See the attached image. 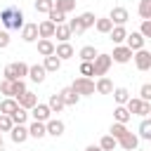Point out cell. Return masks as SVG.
Listing matches in <instances>:
<instances>
[{
	"mask_svg": "<svg viewBox=\"0 0 151 151\" xmlns=\"http://www.w3.org/2000/svg\"><path fill=\"white\" fill-rule=\"evenodd\" d=\"M54 9H59V12L68 14V12H73V9H76V0H54Z\"/></svg>",
	"mask_w": 151,
	"mask_h": 151,
	"instance_id": "29",
	"label": "cell"
},
{
	"mask_svg": "<svg viewBox=\"0 0 151 151\" xmlns=\"http://www.w3.org/2000/svg\"><path fill=\"white\" fill-rule=\"evenodd\" d=\"M80 76H85V78H92L94 73H92V61H80Z\"/></svg>",
	"mask_w": 151,
	"mask_h": 151,
	"instance_id": "43",
	"label": "cell"
},
{
	"mask_svg": "<svg viewBox=\"0 0 151 151\" xmlns=\"http://www.w3.org/2000/svg\"><path fill=\"white\" fill-rule=\"evenodd\" d=\"M139 33H142L144 38H151V19H142V28H139Z\"/></svg>",
	"mask_w": 151,
	"mask_h": 151,
	"instance_id": "47",
	"label": "cell"
},
{
	"mask_svg": "<svg viewBox=\"0 0 151 151\" xmlns=\"http://www.w3.org/2000/svg\"><path fill=\"white\" fill-rule=\"evenodd\" d=\"M9 118H12V123H14V125H24V123L28 120V111L19 106V109H17V111H14V113H12Z\"/></svg>",
	"mask_w": 151,
	"mask_h": 151,
	"instance_id": "32",
	"label": "cell"
},
{
	"mask_svg": "<svg viewBox=\"0 0 151 151\" xmlns=\"http://www.w3.org/2000/svg\"><path fill=\"white\" fill-rule=\"evenodd\" d=\"M109 35H111V40H113L116 45H120V42H125L127 31H125V26H113V28L109 31Z\"/></svg>",
	"mask_w": 151,
	"mask_h": 151,
	"instance_id": "26",
	"label": "cell"
},
{
	"mask_svg": "<svg viewBox=\"0 0 151 151\" xmlns=\"http://www.w3.org/2000/svg\"><path fill=\"white\" fill-rule=\"evenodd\" d=\"M45 68H42V64H33V66H28V78L33 80V83H42L45 80Z\"/></svg>",
	"mask_w": 151,
	"mask_h": 151,
	"instance_id": "19",
	"label": "cell"
},
{
	"mask_svg": "<svg viewBox=\"0 0 151 151\" xmlns=\"http://www.w3.org/2000/svg\"><path fill=\"white\" fill-rule=\"evenodd\" d=\"M139 137H142V139H151V120H149V118L142 120V125H139Z\"/></svg>",
	"mask_w": 151,
	"mask_h": 151,
	"instance_id": "40",
	"label": "cell"
},
{
	"mask_svg": "<svg viewBox=\"0 0 151 151\" xmlns=\"http://www.w3.org/2000/svg\"><path fill=\"white\" fill-rule=\"evenodd\" d=\"M134 151H144V149H134Z\"/></svg>",
	"mask_w": 151,
	"mask_h": 151,
	"instance_id": "52",
	"label": "cell"
},
{
	"mask_svg": "<svg viewBox=\"0 0 151 151\" xmlns=\"http://www.w3.org/2000/svg\"><path fill=\"white\" fill-rule=\"evenodd\" d=\"M17 109H19V104H17L14 97H5V99L0 101V113H5V116H12Z\"/></svg>",
	"mask_w": 151,
	"mask_h": 151,
	"instance_id": "20",
	"label": "cell"
},
{
	"mask_svg": "<svg viewBox=\"0 0 151 151\" xmlns=\"http://www.w3.org/2000/svg\"><path fill=\"white\" fill-rule=\"evenodd\" d=\"M85 151H101L99 146H94V144H90V146H85Z\"/></svg>",
	"mask_w": 151,
	"mask_h": 151,
	"instance_id": "50",
	"label": "cell"
},
{
	"mask_svg": "<svg viewBox=\"0 0 151 151\" xmlns=\"http://www.w3.org/2000/svg\"><path fill=\"white\" fill-rule=\"evenodd\" d=\"M42 68H45L47 73H57V71L61 68V59H59L57 54H50V57H45V61H42Z\"/></svg>",
	"mask_w": 151,
	"mask_h": 151,
	"instance_id": "18",
	"label": "cell"
},
{
	"mask_svg": "<svg viewBox=\"0 0 151 151\" xmlns=\"http://www.w3.org/2000/svg\"><path fill=\"white\" fill-rule=\"evenodd\" d=\"M2 73H5L7 80H21L24 76H28V64L26 61H12V64L5 66Z\"/></svg>",
	"mask_w": 151,
	"mask_h": 151,
	"instance_id": "1",
	"label": "cell"
},
{
	"mask_svg": "<svg viewBox=\"0 0 151 151\" xmlns=\"http://www.w3.org/2000/svg\"><path fill=\"white\" fill-rule=\"evenodd\" d=\"M54 35H57V40H59V42H68V38H71L73 33H71L68 24H57V28H54Z\"/></svg>",
	"mask_w": 151,
	"mask_h": 151,
	"instance_id": "23",
	"label": "cell"
},
{
	"mask_svg": "<svg viewBox=\"0 0 151 151\" xmlns=\"http://www.w3.org/2000/svg\"><path fill=\"white\" fill-rule=\"evenodd\" d=\"M113 99L118 101V104H125L127 99H130V92H127V87H113Z\"/></svg>",
	"mask_w": 151,
	"mask_h": 151,
	"instance_id": "34",
	"label": "cell"
},
{
	"mask_svg": "<svg viewBox=\"0 0 151 151\" xmlns=\"http://www.w3.org/2000/svg\"><path fill=\"white\" fill-rule=\"evenodd\" d=\"M47 106H50V111H52V113H59V111L64 109V101H61V97H59V94H52V97H50V101H47Z\"/></svg>",
	"mask_w": 151,
	"mask_h": 151,
	"instance_id": "36",
	"label": "cell"
},
{
	"mask_svg": "<svg viewBox=\"0 0 151 151\" xmlns=\"http://www.w3.org/2000/svg\"><path fill=\"white\" fill-rule=\"evenodd\" d=\"M21 40L24 42H35L38 40V24H24L21 26Z\"/></svg>",
	"mask_w": 151,
	"mask_h": 151,
	"instance_id": "14",
	"label": "cell"
},
{
	"mask_svg": "<svg viewBox=\"0 0 151 151\" xmlns=\"http://www.w3.org/2000/svg\"><path fill=\"white\" fill-rule=\"evenodd\" d=\"M109 19H111V24L113 26H125L127 24V19H130V12L125 9V7H113L111 12H109Z\"/></svg>",
	"mask_w": 151,
	"mask_h": 151,
	"instance_id": "5",
	"label": "cell"
},
{
	"mask_svg": "<svg viewBox=\"0 0 151 151\" xmlns=\"http://www.w3.org/2000/svg\"><path fill=\"white\" fill-rule=\"evenodd\" d=\"M149 113H151V101H144V104H142V113H139V116H142V118H149Z\"/></svg>",
	"mask_w": 151,
	"mask_h": 151,
	"instance_id": "49",
	"label": "cell"
},
{
	"mask_svg": "<svg viewBox=\"0 0 151 151\" xmlns=\"http://www.w3.org/2000/svg\"><path fill=\"white\" fill-rule=\"evenodd\" d=\"M31 116H33V120L45 123V120H50V118H52V111H50V106H47V104H35V106L31 109Z\"/></svg>",
	"mask_w": 151,
	"mask_h": 151,
	"instance_id": "10",
	"label": "cell"
},
{
	"mask_svg": "<svg viewBox=\"0 0 151 151\" xmlns=\"http://www.w3.org/2000/svg\"><path fill=\"white\" fill-rule=\"evenodd\" d=\"M68 28H71V33H76V35H83V33H85V31L80 28V21H78V17L68 21Z\"/></svg>",
	"mask_w": 151,
	"mask_h": 151,
	"instance_id": "46",
	"label": "cell"
},
{
	"mask_svg": "<svg viewBox=\"0 0 151 151\" xmlns=\"http://www.w3.org/2000/svg\"><path fill=\"white\" fill-rule=\"evenodd\" d=\"M38 52H40L42 57L54 54V42H52L50 38H38Z\"/></svg>",
	"mask_w": 151,
	"mask_h": 151,
	"instance_id": "21",
	"label": "cell"
},
{
	"mask_svg": "<svg viewBox=\"0 0 151 151\" xmlns=\"http://www.w3.org/2000/svg\"><path fill=\"white\" fill-rule=\"evenodd\" d=\"M17 104H19L21 109H26V111H31V109H33V106L38 104V97H35L33 92H28V90H26V92H21V94L17 97Z\"/></svg>",
	"mask_w": 151,
	"mask_h": 151,
	"instance_id": "12",
	"label": "cell"
},
{
	"mask_svg": "<svg viewBox=\"0 0 151 151\" xmlns=\"http://www.w3.org/2000/svg\"><path fill=\"white\" fill-rule=\"evenodd\" d=\"M111 54H97L94 59H92V73L94 76H106L109 73V68H111Z\"/></svg>",
	"mask_w": 151,
	"mask_h": 151,
	"instance_id": "2",
	"label": "cell"
},
{
	"mask_svg": "<svg viewBox=\"0 0 151 151\" xmlns=\"http://www.w3.org/2000/svg\"><path fill=\"white\" fill-rule=\"evenodd\" d=\"M52 7H54V0H35V12L40 14H47Z\"/></svg>",
	"mask_w": 151,
	"mask_h": 151,
	"instance_id": "39",
	"label": "cell"
},
{
	"mask_svg": "<svg viewBox=\"0 0 151 151\" xmlns=\"http://www.w3.org/2000/svg\"><path fill=\"white\" fill-rule=\"evenodd\" d=\"M47 19H50V21H52V24H64V21H66V14H64V12H59V9H54V7H52V9H50V12H47Z\"/></svg>",
	"mask_w": 151,
	"mask_h": 151,
	"instance_id": "37",
	"label": "cell"
},
{
	"mask_svg": "<svg viewBox=\"0 0 151 151\" xmlns=\"http://www.w3.org/2000/svg\"><path fill=\"white\" fill-rule=\"evenodd\" d=\"M94 92H99V94H111V92H113V83H111V78L99 76V80L94 83Z\"/></svg>",
	"mask_w": 151,
	"mask_h": 151,
	"instance_id": "17",
	"label": "cell"
},
{
	"mask_svg": "<svg viewBox=\"0 0 151 151\" xmlns=\"http://www.w3.org/2000/svg\"><path fill=\"white\" fill-rule=\"evenodd\" d=\"M144 42H146V38H144L139 31H132V33H127V35H125V45H127L132 52L142 50V47H144Z\"/></svg>",
	"mask_w": 151,
	"mask_h": 151,
	"instance_id": "7",
	"label": "cell"
},
{
	"mask_svg": "<svg viewBox=\"0 0 151 151\" xmlns=\"http://www.w3.org/2000/svg\"><path fill=\"white\" fill-rule=\"evenodd\" d=\"M64 130H66L64 120H59V118H50V120H45V132H47V134H52V137H61Z\"/></svg>",
	"mask_w": 151,
	"mask_h": 151,
	"instance_id": "8",
	"label": "cell"
},
{
	"mask_svg": "<svg viewBox=\"0 0 151 151\" xmlns=\"http://www.w3.org/2000/svg\"><path fill=\"white\" fill-rule=\"evenodd\" d=\"M139 17L142 19H151V0H139Z\"/></svg>",
	"mask_w": 151,
	"mask_h": 151,
	"instance_id": "38",
	"label": "cell"
},
{
	"mask_svg": "<svg viewBox=\"0 0 151 151\" xmlns=\"http://www.w3.org/2000/svg\"><path fill=\"white\" fill-rule=\"evenodd\" d=\"M94 28H97L99 33H109V31L113 28V24H111L109 17H97V19H94Z\"/></svg>",
	"mask_w": 151,
	"mask_h": 151,
	"instance_id": "27",
	"label": "cell"
},
{
	"mask_svg": "<svg viewBox=\"0 0 151 151\" xmlns=\"http://www.w3.org/2000/svg\"><path fill=\"white\" fill-rule=\"evenodd\" d=\"M113 118H116V123H127L132 116H130V111L125 109V104H118L116 111H113Z\"/></svg>",
	"mask_w": 151,
	"mask_h": 151,
	"instance_id": "28",
	"label": "cell"
},
{
	"mask_svg": "<svg viewBox=\"0 0 151 151\" xmlns=\"http://www.w3.org/2000/svg\"><path fill=\"white\" fill-rule=\"evenodd\" d=\"M0 31H2V24H0Z\"/></svg>",
	"mask_w": 151,
	"mask_h": 151,
	"instance_id": "53",
	"label": "cell"
},
{
	"mask_svg": "<svg viewBox=\"0 0 151 151\" xmlns=\"http://www.w3.org/2000/svg\"><path fill=\"white\" fill-rule=\"evenodd\" d=\"M94 12H83V14H78V21H80V28L83 31H87V28H92L94 26Z\"/></svg>",
	"mask_w": 151,
	"mask_h": 151,
	"instance_id": "25",
	"label": "cell"
},
{
	"mask_svg": "<svg viewBox=\"0 0 151 151\" xmlns=\"http://www.w3.org/2000/svg\"><path fill=\"white\" fill-rule=\"evenodd\" d=\"M139 99H142V101H151V85H149V83L142 85V90H139Z\"/></svg>",
	"mask_w": 151,
	"mask_h": 151,
	"instance_id": "45",
	"label": "cell"
},
{
	"mask_svg": "<svg viewBox=\"0 0 151 151\" xmlns=\"http://www.w3.org/2000/svg\"><path fill=\"white\" fill-rule=\"evenodd\" d=\"M47 132H45V123H40V120H33L31 125H28V137H35V139H42Z\"/></svg>",
	"mask_w": 151,
	"mask_h": 151,
	"instance_id": "22",
	"label": "cell"
},
{
	"mask_svg": "<svg viewBox=\"0 0 151 151\" xmlns=\"http://www.w3.org/2000/svg\"><path fill=\"white\" fill-rule=\"evenodd\" d=\"M24 19H26V17H24V12L14 7V12H12V24H9V28H17V31H19V28H21V26L26 24Z\"/></svg>",
	"mask_w": 151,
	"mask_h": 151,
	"instance_id": "30",
	"label": "cell"
},
{
	"mask_svg": "<svg viewBox=\"0 0 151 151\" xmlns=\"http://www.w3.org/2000/svg\"><path fill=\"white\" fill-rule=\"evenodd\" d=\"M54 28H57V24H52L50 19L40 21L38 24V38H54Z\"/></svg>",
	"mask_w": 151,
	"mask_h": 151,
	"instance_id": "16",
	"label": "cell"
},
{
	"mask_svg": "<svg viewBox=\"0 0 151 151\" xmlns=\"http://www.w3.org/2000/svg\"><path fill=\"white\" fill-rule=\"evenodd\" d=\"M71 87H73L80 97H90V94H94V80H92V78H85V76L76 78Z\"/></svg>",
	"mask_w": 151,
	"mask_h": 151,
	"instance_id": "3",
	"label": "cell"
},
{
	"mask_svg": "<svg viewBox=\"0 0 151 151\" xmlns=\"http://www.w3.org/2000/svg\"><path fill=\"white\" fill-rule=\"evenodd\" d=\"M59 97H61V101H64V106H76L78 104V99H80V94L68 85V87H64L61 92H59Z\"/></svg>",
	"mask_w": 151,
	"mask_h": 151,
	"instance_id": "11",
	"label": "cell"
},
{
	"mask_svg": "<svg viewBox=\"0 0 151 151\" xmlns=\"http://www.w3.org/2000/svg\"><path fill=\"white\" fill-rule=\"evenodd\" d=\"M142 104H144V101H142L139 97H130V99L125 101V109L130 111V116H139V113H142Z\"/></svg>",
	"mask_w": 151,
	"mask_h": 151,
	"instance_id": "24",
	"label": "cell"
},
{
	"mask_svg": "<svg viewBox=\"0 0 151 151\" xmlns=\"http://www.w3.org/2000/svg\"><path fill=\"white\" fill-rule=\"evenodd\" d=\"M12 90H14V80H7V78H5V80L0 83V92H2L5 97H12Z\"/></svg>",
	"mask_w": 151,
	"mask_h": 151,
	"instance_id": "41",
	"label": "cell"
},
{
	"mask_svg": "<svg viewBox=\"0 0 151 151\" xmlns=\"http://www.w3.org/2000/svg\"><path fill=\"white\" fill-rule=\"evenodd\" d=\"M9 137H12L14 144H24V142L28 139V127H26V125H12Z\"/></svg>",
	"mask_w": 151,
	"mask_h": 151,
	"instance_id": "13",
	"label": "cell"
},
{
	"mask_svg": "<svg viewBox=\"0 0 151 151\" xmlns=\"http://www.w3.org/2000/svg\"><path fill=\"white\" fill-rule=\"evenodd\" d=\"M130 59H132V50H130L127 45H116V47H113L111 61H116V64H127Z\"/></svg>",
	"mask_w": 151,
	"mask_h": 151,
	"instance_id": "6",
	"label": "cell"
},
{
	"mask_svg": "<svg viewBox=\"0 0 151 151\" xmlns=\"http://www.w3.org/2000/svg\"><path fill=\"white\" fill-rule=\"evenodd\" d=\"M116 146H118V142H116L111 134H104V137L99 139V149H101V151H113Z\"/></svg>",
	"mask_w": 151,
	"mask_h": 151,
	"instance_id": "33",
	"label": "cell"
},
{
	"mask_svg": "<svg viewBox=\"0 0 151 151\" xmlns=\"http://www.w3.org/2000/svg\"><path fill=\"white\" fill-rule=\"evenodd\" d=\"M21 92H26V83H24V78H21V80H14V90H12V97L17 99Z\"/></svg>",
	"mask_w": 151,
	"mask_h": 151,
	"instance_id": "44",
	"label": "cell"
},
{
	"mask_svg": "<svg viewBox=\"0 0 151 151\" xmlns=\"http://www.w3.org/2000/svg\"><path fill=\"white\" fill-rule=\"evenodd\" d=\"M5 149V142H2V132H0V151Z\"/></svg>",
	"mask_w": 151,
	"mask_h": 151,
	"instance_id": "51",
	"label": "cell"
},
{
	"mask_svg": "<svg viewBox=\"0 0 151 151\" xmlns=\"http://www.w3.org/2000/svg\"><path fill=\"white\" fill-rule=\"evenodd\" d=\"M97 54H99V52H97L92 45H85V47H80V52H78V57H80L83 61H92Z\"/></svg>",
	"mask_w": 151,
	"mask_h": 151,
	"instance_id": "31",
	"label": "cell"
},
{
	"mask_svg": "<svg viewBox=\"0 0 151 151\" xmlns=\"http://www.w3.org/2000/svg\"><path fill=\"white\" fill-rule=\"evenodd\" d=\"M125 132H127L125 123H113V125H111V130H109V134H111V137H113L116 142H118V139H120V137H123Z\"/></svg>",
	"mask_w": 151,
	"mask_h": 151,
	"instance_id": "35",
	"label": "cell"
},
{
	"mask_svg": "<svg viewBox=\"0 0 151 151\" xmlns=\"http://www.w3.org/2000/svg\"><path fill=\"white\" fill-rule=\"evenodd\" d=\"M9 45V33L7 31H0V50H5Z\"/></svg>",
	"mask_w": 151,
	"mask_h": 151,
	"instance_id": "48",
	"label": "cell"
},
{
	"mask_svg": "<svg viewBox=\"0 0 151 151\" xmlns=\"http://www.w3.org/2000/svg\"><path fill=\"white\" fill-rule=\"evenodd\" d=\"M12 125H14V123H12V118H9V116H5V113H0V132H9V130H12Z\"/></svg>",
	"mask_w": 151,
	"mask_h": 151,
	"instance_id": "42",
	"label": "cell"
},
{
	"mask_svg": "<svg viewBox=\"0 0 151 151\" xmlns=\"http://www.w3.org/2000/svg\"><path fill=\"white\" fill-rule=\"evenodd\" d=\"M54 54L64 61V59H71V57L76 54V50H73L71 42H59V45H54Z\"/></svg>",
	"mask_w": 151,
	"mask_h": 151,
	"instance_id": "15",
	"label": "cell"
},
{
	"mask_svg": "<svg viewBox=\"0 0 151 151\" xmlns=\"http://www.w3.org/2000/svg\"><path fill=\"white\" fill-rule=\"evenodd\" d=\"M132 59H134V66H137V71H149L151 68V52L149 50H137V52H132Z\"/></svg>",
	"mask_w": 151,
	"mask_h": 151,
	"instance_id": "4",
	"label": "cell"
},
{
	"mask_svg": "<svg viewBox=\"0 0 151 151\" xmlns=\"http://www.w3.org/2000/svg\"><path fill=\"white\" fill-rule=\"evenodd\" d=\"M118 146H120V149H125V151H134V149L139 146V137H137V134H132V132L127 130V132L118 139Z\"/></svg>",
	"mask_w": 151,
	"mask_h": 151,
	"instance_id": "9",
	"label": "cell"
}]
</instances>
